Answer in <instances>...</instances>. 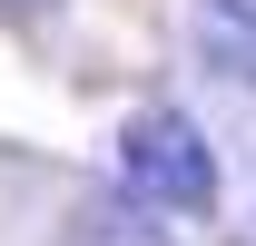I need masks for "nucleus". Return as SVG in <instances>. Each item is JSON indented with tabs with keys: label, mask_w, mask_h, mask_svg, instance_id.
I'll use <instances>...</instances> for the list:
<instances>
[{
	"label": "nucleus",
	"mask_w": 256,
	"mask_h": 246,
	"mask_svg": "<svg viewBox=\"0 0 256 246\" xmlns=\"http://www.w3.org/2000/svg\"><path fill=\"white\" fill-rule=\"evenodd\" d=\"M118 178L148 197V207H178L197 216L207 197H217V158H207V138H197V118H178V108H138L118 138Z\"/></svg>",
	"instance_id": "f257e3e1"
},
{
	"label": "nucleus",
	"mask_w": 256,
	"mask_h": 246,
	"mask_svg": "<svg viewBox=\"0 0 256 246\" xmlns=\"http://www.w3.org/2000/svg\"><path fill=\"white\" fill-rule=\"evenodd\" d=\"M197 50L217 79L256 89V0H197Z\"/></svg>",
	"instance_id": "7ed1b4c3"
},
{
	"label": "nucleus",
	"mask_w": 256,
	"mask_h": 246,
	"mask_svg": "<svg viewBox=\"0 0 256 246\" xmlns=\"http://www.w3.org/2000/svg\"><path fill=\"white\" fill-rule=\"evenodd\" d=\"M60 246H168V226L148 216V197H138V187H98V197H79V207H69Z\"/></svg>",
	"instance_id": "f03ea898"
}]
</instances>
